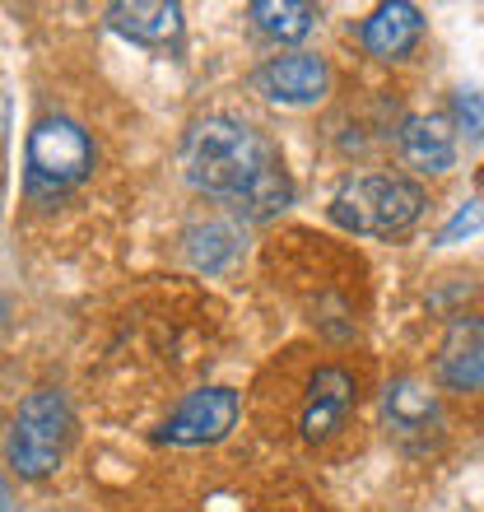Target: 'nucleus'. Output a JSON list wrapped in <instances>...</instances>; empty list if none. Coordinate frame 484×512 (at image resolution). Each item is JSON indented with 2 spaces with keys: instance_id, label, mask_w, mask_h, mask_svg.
Wrapping results in <instances>:
<instances>
[{
  "instance_id": "14",
  "label": "nucleus",
  "mask_w": 484,
  "mask_h": 512,
  "mask_svg": "<svg viewBox=\"0 0 484 512\" xmlns=\"http://www.w3.org/2000/svg\"><path fill=\"white\" fill-rule=\"evenodd\" d=\"M289 201H294V177H289V168L280 159L275 168H266V173L256 177V187L242 201H233V215L247 219V224H266L280 210H289Z\"/></svg>"
},
{
  "instance_id": "16",
  "label": "nucleus",
  "mask_w": 484,
  "mask_h": 512,
  "mask_svg": "<svg viewBox=\"0 0 484 512\" xmlns=\"http://www.w3.org/2000/svg\"><path fill=\"white\" fill-rule=\"evenodd\" d=\"M452 126L466 131V140H484V89L461 84L452 94Z\"/></svg>"
},
{
  "instance_id": "4",
  "label": "nucleus",
  "mask_w": 484,
  "mask_h": 512,
  "mask_svg": "<svg viewBox=\"0 0 484 512\" xmlns=\"http://www.w3.org/2000/svg\"><path fill=\"white\" fill-rule=\"evenodd\" d=\"M70 443V405L61 391L38 387L28 391L5 433V457L19 480H47L61 466Z\"/></svg>"
},
{
  "instance_id": "6",
  "label": "nucleus",
  "mask_w": 484,
  "mask_h": 512,
  "mask_svg": "<svg viewBox=\"0 0 484 512\" xmlns=\"http://www.w3.org/2000/svg\"><path fill=\"white\" fill-rule=\"evenodd\" d=\"M256 94L280 103V108H308L331 94V66L317 52H284L270 56L266 66L252 75Z\"/></svg>"
},
{
  "instance_id": "9",
  "label": "nucleus",
  "mask_w": 484,
  "mask_h": 512,
  "mask_svg": "<svg viewBox=\"0 0 484 512\" xmlns=\"http://www.w3.org/2000/svg\"><path fill=\"white\" fill-rule=\"evenodd\" d=\"M396 149L415 173L443 177L457 163V126H452V117H438V112H410V117H401Z\"/></svg>"
},
{
  "instance_id": "5",
  "label": "nucleus",
  "mask_w": 484,
  "mask_h": 512,
  "mask_svg": "<svg viewBox=\"0 0 484 512\" xmlns=\"http://www.w3.org/2000/svg\"><path fill=\"white\" fill-rule=\"evenodd\" d=\"M242 415V401L233 387H201L177 405L173 415L154 429V443L163 447H210L229 438Z\"/></svg>"
},
{
  "instance_id": "15",
  "label": "nucleus",
  "mask_w": 484,
  "mask_h": 512,
  "mask_svg": "<svg viewBox=\"0 0 484 512\" xmlns=\"http://www.w3.org/2000/svg\"><path fill=\"white\" fill-rule=\"evenodd\" d=\"M187 256L191 266L205 270V275H219L238 256V233L229 224H201V229L187 233Z\"/></svg>"
},
{
  "instance_id": "2",
  "label": "nucleus",
  "mask_w": 484,
  "mask_h": 512,
  "mask_svg": "<svg viewBox=\"0 0 484 512\" xmlns=\"http://www.w3.org/2000/svg\"><path fill=\"white\" fill-rule=\"evenodd\" d=\"M424 187L410 177H387V173H368V177H345L331 196V219L345 233L359 238H396L424 215Z\"/></svg>"
},
{
  "instance_id": "10",
  "label": "nucleus",
  "mask_w": 484,
  "mask_h": 512,
  "mask_svg": "<svg viewBox=\"0 0 484 512\" xmlns=\"http://www.w3.org/2000/svg\"><path fill=\"white\" fill-rule=\"evenodd\" d=\"M108 28L140 47H177L187 19L177 0H117L108 5Z\"/></svg>"
},
{
  "instance_id": "11",
  "label": "nucleus",
  "mask_w": 484,
  "mask_h": 512,
  "mask_svg": "<svg viewBox=\"0 0 484 512\" xmlns=\"http://www.w3.org/2000/svg\"><path fill=\"white\" fill-rule=\"evenodd\" d=\"M419 38H424V14L410 0H387L359 24L363 52L377 61H405L419 47Z\"/></svg>"
},
{
  "instance_id": "12",
  "label": "nucleus",
  "mask_w": 484,
  "mask_h": 512,
  "mask_svg": "<svg viewBox=\"0 0 484 512\" xmlns=\"http://www.w3.org/2000/svg\"><path fill=\"white\" fill-rule=\"evenodd\" d=\"M382 419H387V429L401 433V438L429 433L433 424H438V396L415 378H396L382 391Z\"/></svg>"
},
{
  "instance_id": "7",
  "label": "nucleus",
  "mask_w": 484,
  "mask_h": 512,
  "mask_svg": "<svg viewBox=\"0 0 484 512\" xmlns=\"http://www.w3.org/2000/svg\"><path fill=\"white\" fill-rule=\"evenodd\" d=\"M359 405V382H354L350 368L340 364H322L308 378V396H303V415H298V429L308 443H326L345 429V419L354 415Z\"/></svg>"
},
{
  "instance_id": "3",
  "label": "nucleus",
  "mask_w": 484,
  "mask_h": 512,
  "mask_svg": "<svg viewBox=\"0 0 484 512\" xmlns=\"http://www.w3.org/2000/svg\"><path fill=\"white\" fill-rule=\"evenodd\" d=\"M94 173V140L70 117H42L24 145V191L52 205Z\"/></svg>"
},
{
  "instance_id": "8",
  "label": "nucleus",
  "mask_w": 484,
  "mask_h": 512,
  "mask_svg": "<svg viewBox=\"0 0 484 512\" xmlns=\"http://www.w3.org/2000/svg\"><path fill=\"white\" fill-rule=\"evenodd\" d=\"M433 378L447 391H480L484 387V317H452L433 354Z\"/></svg>"
},
{
  "instance_id": "13",
  "label": "nucleus",
  "mask_w": 484,
  "mask_h": 512,
  "mask_svg": "<svg viewBox=\"0 0 484 512\" xmlns=\"http://www.w3.org/2000/svg\"><path fill=\"white\" fill-rule=\"evenodd\" d=\"M247 14H252V24L275 42H303L312 28H317V19H322V10L308 5V0H252Z\"/></svg>"
},
{
  "instance_id": "17",
  "label": "nucleus",
  "mask_w": 484,
  "mask_h": 512,
  "mask_svg": "<svg viewBox=\"0 0 484 512\" xmlns=\"http://www.w3.org/2000/svg\"><path fill=\"white\" fill-rule=\"evenodd\" d=\"M475 233H484V196L457 205V210H452V219H447L443 229H438V238H433V243H438V247H452V243H466V238H475Z\"/></svg>"
},
{
  "instance_id": "1",
  "label": "nucleus",
  "mask_w": 484,
  "mask_h": 512,
  "mask_svg": "<svg viewBox=\"0 0 484 512\" xmlns=\"http://www.w3.org/2000/svg\"><path fill=\"white\" fill-rule=\"evenodd\" d=\"M177 163H182V177L196 191L233 205L256 187V177L266 173V168L280 163V149L270 145L256 126L215 112V117H196L187 126L182 149H177Z\"/></svg>"
}]
</instances>
